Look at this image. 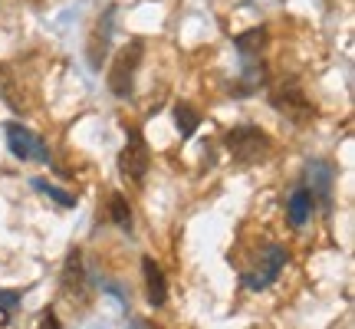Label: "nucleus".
I'll return each instance as SVG.
<instances>
[{
    "mask_svg": "<svg viewBox=\"0 0 355 329\" xmlns=\"http://www.w3.org/2000/svg\"><path fill=\"white\" fill-rule=\"evenodd\" d=\"M332 181H336V168L329 162H309L306 164V185L303 188L313 194V201L322 208L332 204Z\"/></svg>",
    "mask_w": 355,
    "mask_h": 329,
    "instance_id": "0eeeda50",
    "label": "nucleus"
},
{
    "mask_svg": "<svg viewBox=\"0 0 355 329\" xmlns=\"http://www.w3.org/2000/svg\"><path fill=\"white\" fill-rule=\"evenodd\" d=\"M148 164H152V152H148V145L141 139V128L128 126L125 128V149L119 152V171H122L128 181L141 185V178L148 175Z\"/></svg>",
    "mask_w": 355,
    "mask_h": 329,
    "instance_id": "20e7f679",
    "label": "nucleus"
},
{
    "mask_svg": "<svg viewBox=\"0 0 355 329\" xmlns=\"http://www.w3.org/2000/svg\"><path fill=\"white\" fill-rule=\"evenodd\" d=\"M60 283H63L66 296H83V293H86V270H83V253L79 251H69Z\"/></svg>",
    "mask_w": 355,
    "mask_h": 329,
    "instance_id": "9d476101",
    "label": "nucleus"
},
{
    "mask_svg": "<svg viewBox=\"0 0 355 329\" xmlns=\"http://www.w3.org/2000/svg\"><path fill=\"white\" fill-rule=\"evenodd\" d=\"M141 56H145V43H141V40H128L125 47L119 50V56H115L112 69H109V89H112L119 99L132 96V89H135V73H139Z\"/></svg>",
    "mask_w": 355,
    "mask_h": 329,
    "instance_id": "7ed1b4c3",
    "label": "nucleus"
},
{
    "mask_svg": "<svg viewBox=\"0 0 355 329\" xmlns=\"http://www.w3.org/2000/svg\"><path fill=\"white\" fill-rule=\"evenodd\" d=\"M141 273H145V293H148V303H152V306H165V300H168V280H165V270L155 264V257H141Z\"/></svg>",
    "mask_w": 355,
    "mask_h": 329,
    "instance_id": "1a4fd4ad",
    "label": "nucleus"
},
{
    "mask_svg": "<svg viewBox=\"0 0 355 329\" xmlns=\"http://www.w3.org/2000/svg\"><path fill=\"white\" fill-rule=\"evenodd\" d=\"M30 185H33V191H40V194H46L50 201H56L63 211H66V208H76V194H69V191L50 185L46 178H30Z\"/></svg>",
    "mask_w": 355,
    "mask_h": 329,
    "instance_id": "4468645a",
    "label": "nucleus"
},
{
    "mask_svg": "<svg viewBox=\"0 0 355 329\" xmlns=\"http://www.w3.org/2000/svg\"><path fill=\"white\" fill-rule=\"evenodd\" d=\"M112 17H115V10L109 7V10H105L99 20H96V26H92V37H89V43H86V56H89V66H92V69H102L105 56H109V40H112Z\"/></svg>",
    "mask_w": 355,
    "mask_h": 329,
    "instance_id": "6e6552de",
    "label": "nucleus"
},
{
    "mask_svg": "<svg viewBox=\"0 0 355 329\" xmlns=\"http://www.w3.org/2000/svg\"><path fill=\"white\" fill-rule=\"evenodd\" d=\"M20 300H24V296H20L17 290H0V313H7V317H10V313H17Z\"/></svg>",
    "mask_w": 355,
    "mask_h": 329,
    "instance_id": "dca6fc26",
    "label": "nucleus"
},
{
    "mask_svg": "<svg viewBox=\"0 0 355 329\" xmlns=\"http://www.w3.org/2000/svg\"><path fill=\"white\" fill-rule=\"evenodd\" d=\"M37 329H63V326H60V319H56V313H53V310H43V317H40Z\"/></svg>",
    "mask_w": 355,
    "mask_h": 329,
    "instance_id": "f3484780",
    "label": "nucleus"
},
{
    "mask_svg": "<svg viewBox=\"0 0 355 329\" xmlns=\"http://www.w3.org/2000/svg\"><path fill=\"white\" fill-rule=\"evenodd\" d=\"M234 47H237V53H241L243 60H260V50L266 47V30L263 26H254V30H243V33H237L234 37Z\"/></svg>",
    "mask_w": 355,
    "mask_h": 329,
    "instance_id": "f8f14e48",
    "label": "nucleus"
},
{
    "mask_svg": "<svg viewBox=\"0 0 355 329\" xmlns=\"http://www.w3.org/2000/svg\"><path fill=\"white\" fill-rule=\"evenodd\" d=\"M109 217L115 221V228L132 230V208H128V201L122 194H112V198H109Z\"/></svg>",
    "mask_w": 355,
    "mask_h": 329,
    "instance_id": "2eb2a0df",
    "label": "nucleus"
},
{
    "mask_svg": "<svg viewBox=\"0 0 355 329\" xmlns=\"http://www.w3.org/2000/svg\"><path fill=\"white\" fill-rule=\"evenodd\" d=\"M7 145H10V152L20 162H50V149L43 145V139L33 135L30 128L17 126V122L7 126Z\"/></svg>",
    "mask_w": 355,
    "mask_h": 329,
    "instance_id": "423d86ee",
    "label": "nucleus"
},
{
    "mask_svg": "<svg viewBox=\"0 0 355 329\" xmlns=\"http://www.w3.org/2000/svg\"><path fill=\"white\" fill-rule=\"evenodd\" d=\"M175 126H178V135H181V139H191L194 128L201 126V112H198L191 102H178L175 106Z\"/></svg>",
    "mask_w": 355,
    "mask_h": 329,
    "instance_id": "ddd939ff",
    "label": "nucleus"
},
{
    "mask_svg": "<svg viewBox=\"0 0 355 329\" xmlns=\"http://www.w3.org/2000/svg\"><path fill=\"white\" fill-rule=\"evenodd\" d=\"M313 208H316V201H313V194L306 188H296L290 194V204H286V217H290L293 228H303L306 221H309V214H313Z\"/></svg>",
    "mask_w": 355,
    "mask_h": 329,
    "instance_id": "9b49d317",
    "label": "nucleus"
},
{
    "mask_svg": "<svg viewBox=\"0 0 355 329\" xmlns=\"http://www.w3.org/2000/svg\"><path fill=\"white\" fill-rule=\"evenodd\" d=\"M270 102H273V109H277L279 115H286L296 126H306V122L313 119V112H316L313 102L306 99V92L296 76L279 79L277 86H273V92H270Z\"/></svg>",
    "mask_w": 355,
    "mask_h": 329,
    "instance_id": "f03ea898",
    "label": "nucleus"
},
{
    "mask_svg": "<svg viewBox=\"0 0 355 329\" xmlns=\"http://www.w3.org/2000/svg\"><path fill=\"white\" fill-rule=\"evenodd\" d=\"M290 260V253H286V247L283 244H270L263 253H260V260H257L254 270H243V287L247 290H266L273 280L279 277V270H283V264Z\"/></svg>",
    "mask_w": 355,
    "mask_h": 329,
    "instance_id": "39448f33",
    "label": "nucleus"
},
{
    "mask_svg": "<svg viewBox=\"0 0 355 329\" xmlns=\"http://www.w3.org/2000/svg\"><path fill=\"white\" fill-rule=\"evenodd\" d=\"M224 145H227V152L234 155V162L241 164H254V162H263L270 149H273V142L266 135L263 128L257 126H234L224 132Z\"/></svg>",
    "mask_w": 355,
    "mask_h": 329,
    "instance_id": "f257e3e1",
    "label": "nucleus"
}]
</instances>
